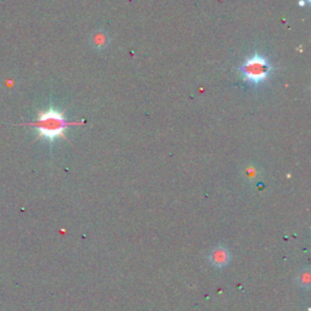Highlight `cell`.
Returning <instances> with one entry per match:
<instances>
[{
  "label": "cell",
  "instance_id": "obj_5",
  "mask_svg": "<svg viewBox=\"0 0 311 311\" xmlns=\"http://www.w3.org/2000/svg\"><path fill=\"white\" fill-rule=\"evenodd\" d=\"M91 44L98 49H102L105 46L108 45V37L107 34L104 32H98L92 35L91 38Z\"/></svg>",
  "mask_w": 311,
  "mask_h": 311
},
{
  "label": "cell",
  "instance_id": "obj_2",
  "mask_svg": "<svg viewBox=\"0 0 311 311\" xmlns=\"http://www.w3.org/2000/svg\"><path fill=\"white\" fill-rule=\"evenodd\" d=\"M243 79L250 84H260L265 82L271 72V66L267 60L259 54L250 56L240 67Z\"/></svg>",
  "mask_w": 311,
  "mask_h": 311
},
{
  "label": "cell",
  "instance_id": "obj_1",
  "mask_svg": "<svg viewBox=\"0 0 311 311\" xmlns=\"http://www.w3.org/2000/svg\"><path fill=\"white\" fill-rule=\"evenodd\" d=\"M77 122H68L61 112L55 108H49L38 113V117L32 123L26 125L34 127L38 131V138L52 141L57 138H65V130L71 125H77Z\"/></svg>",
  "mask_w": 311,
  "mask_h": 311
},
{
  "label": "cell",
  "instance_id": "obj_4",
  "mask_svg": "<svg viewBox=\"0 0 311 311\" xmlns=\"http://www.w3.org/2000/svg\"><path fill=\"white\" fill-rule=\"evenodd\" d=\"M297 283L299 284V287H302L304 289H309L311 286V274H310V269L306 267L300 271L297 276Z\"/></svg>",
  "mask_w": 311,
  "mask_h": 311
},
{
  "label": "cell",
  "instance_id": "obj_3",
  "mask_svg": "<svg viewBox=\"0 0 311 311\" xmlns=\"http://www.w3.org/2000/svg\"><path fill=\"white\" fill-rule=\"evenodd\" d=\"M230 260L231 253L230 250L227 249V247L224 246V244H218V246H215L209 253L210 264L215 267H219V269L226 266L227 264L230 263Z\"/></svg>",
  "mask_w": 311,
  "mask_h": 311
}]
</instances>
